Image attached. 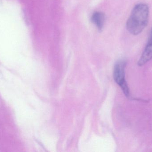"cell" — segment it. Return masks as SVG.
I'll return each instance as SVG.
<instances>
[{
  "label": "cell",
  "mask_w": 152,
  "mask_h": 152,
  "mask_svg": "<svg viewBox=\"0 0 152 152\" xmlns=\"http://www.w3.org/2000/svg\"><path fill=\"white\" fill-rule=\"evenodd\" d=\"M149 8L143 3L137 4L133 8L126 23L128 31L134 35L142 32L148 23Z\"/></svg>",
  "instance_id": "1"
},
{
  "label": "cell",
  "mask_w": 152,
  "mask_h": 152,
  "mask_svg": "<svg viewBox=\"0 0 152 152\" xmlns=\"http://www.w3.org/2000/svg\"><path fill=\"white\" fill-rule=\"evenodd\" d=\"M92 22L96 26L98 29H102L104 21V16L103 13L99 12H95L91 18Z\"/></svg>",
  "instance_id": "4"
},
{
  "label": "cell",
  "mask_w": 152,
  "mask_h": 152,
  "mask_svg": "<svg viewBox=\"0 0 152 152\" xmlns=\"http://www.w3.org/2000/svg\"><path fill=\"white\" fill-rule=\"evenodd\" d=\"M152 59V29L145 49L137 62L140 67L143 66Z\"/></svg>",
  "instance_id": "3"
},
{
  "label": "cell",
  "mask_w": 152,
  "mask_h": 152,
  "mask_svg": "<svg viewBox=\"0 0 152 152\" xmlns=\"http://www.w3.org/2000/svg\"><path fill=\"white\" fill-rule=\"evenodd\" d=\"M126 62L121 60L116 62L113 70V78L117 84L120 87L126 97H130L129 88L125 79Z\"/></svg>",
  "instance_id": "2"
}]
</instances>
